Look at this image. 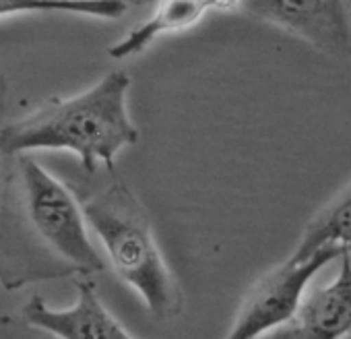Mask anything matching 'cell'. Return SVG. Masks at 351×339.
Returning <instances> with one entry per match:
<instances>
[{
	"instance_id": "obj_10",
	"label": "cell",
	"mask_w": 351,
	"mask_h": 339,
	"mask_svg": "<svg viewBox=\"0 0 351 339\" xmlns=\"http://www.w3.org/2000/svg\"><path fill=\"white\" fill-rule=\"evenodd\" d=\"M126 11L124 0H0V19L29 13H75L114 21Z\"/></svg>"
},
{
	"instance_id": "obj_5",
	"label": "cell",
	"mask_w": 351,
	"mask_h": 339,
	"mask_svg": "<svg viewBox=\"0 0 351 339\" xmlns=\"http://www.w3.org/2000/svg\"><path fill=\"white\" fill-rule=\"evenodd\" d=\"M236 13L275 25L332 58H351V0H236Z\"/></svg>"
},
{
	"instance_id": "obj_7",
	"label": "cell",
	"mask_w": 351,
	"mask_h": 339,
	"mask_svg": "<svg viewBox=\"0 0 351 339\" xmlns=\"http://www.w3.org/2000/svg\"><path fill=\"white\" fill-rule=\"evenodd\" d=\"M337 279L302 300L293 318L275 329L279 339H339L351 333V255L341 253Z\"/></svg>"
},
{
	"instance_id": "obj_9",
	"label": "cell",
	"mask_w": 351,
	"mask_h": 339,
	"mask_svg": "<svg viewBox=\"0 0 351 339\" xmlns=\"http://www.w3.org/2000/svg\"><path fill=\"white\" fill-rule=\"evenodd\" d=\"M326 242H337L351 255V183L306 224L291 259H306Z\"/></svg>"
},
{
	"instance_id": "obj_11",
	"label": "cell",
	"mask_w": 351,
	"mask_h": 339,
	"mask_svg": "<svg viewBox=\"0 0 351 339\" xmlns=\"http://www.w3.org/2000/svg\"><path fill=\"white\" fill-rule=\"evenodd\" d=\"M5 108H7V79L5 73L0 71V128H3V118H5Z\"/></svg>"
},
{
	"instance_id": "obj_2",
	"label": "cell",
	"mask_w": 351,
	"mask_h": 339,
	"mask_svg": "<svg viewBox=\"0 0 351 339\" xmlns=\"http://www.w3.org/2000/svg\"><path fill=\"white\" fill-rule=\"evenodd\" d=\"M130 75L112 71L87 91L71 97H50L34 112L0 128V155L32 151H71L87 174L106 165L138 141V128L128 116Z\"/></svg>"
},
{
	"instance_id": "obj_6",
	"label": "cell",
	"mask_w": 351,
	"mask_h": 339,
	"mask_svg": "<svg viewBox=\"0 0 351 339\" xmlns=\"http://www.w3.org/2000/svg\"><path fill=\"white\" fill-rule=\"evenodd\" d=\"M23 320L60 339H130L132 333L106 308L97 288L87 277H77V300L71 308H50L34 294L23 310Z\"/></svg>"
},
{
	"instance_id": "obj_12",
	"label": "cell",
	"mask_w": 351,
	"mask_h": 339,
	"mask_svg": "<svg viewBox=\"0 0 351 339\" xmlns=\"http://www.w3.org/2000/svg\"><path fill=\"white\" fill-rule=\"evenodd\" d=\"M124 3H128V5H147V3H151V0H124Z\"/></svg>"
},
{
	"instance_id": "obj_1",
	"label": "cell",
	"mask_w": 351,
	"mask_h": 339,
	"mask_svg": "<svg viewBox=\"0 0 351 339\" xmlns=\"http://www.w3.org/2000/svg\"><path fill=\"white\" fill-rule=\"evenodd\" d=\"M0 189V285L89 277L106 269L81 201L29 153L11 155Z\"/></svg>"
},
{
	"instance_id": "obj_8",
	"label": "cell",
	"mask_w": 351,
	"mask_h": 339,
	"mask_svg": "<svg viewBox=\"0 0 351 339\" xmlns=\"http://www.w3.org/2000/svg\"><path fill=\"white\" fill-rule=\"evenodd\" d=\"M236 0H155L151 15L108 48V56L124 60L143 54L157 38L195 27L209 11H234Z\"/></svg>"
},
{
	"instance_id": "obj_4",
	"label": "cell",
	"mask_w": 351,
	"mask_h": 339,
	"mask_svg": "<svg viewBox=\"0 0 351 339\" xmlns=\"http://www.w3.org/2000/svg\"><path fill=\"white\" fill-rule=\"evenodd\" d=\"M343 250L345 248L341 244L326 242L306 259L295 261L289 257L281 265L267 271L242 298L228 337L252 339L291 320L312 277L324 265L339 259Z\"/></svg>"
},
{
	"instance_id": "obj_3",
	"label": "cell",
	"mask_w": 351,
	"mask_h": 339,
	"mask_svg": "<svg viewBox=\"0 0 351 339\" xmlns=\"http://www.w3.org/2000/svg\"><path fill=\"white\" fill-rule=\"evenodd\" d=\"M81 209L116 275L138 294L147 310L157 320L180 316L182 288L163 259L147 209L128 185L116 180L99 195L81 201Z\"/></svg>"
}]
</instances>
